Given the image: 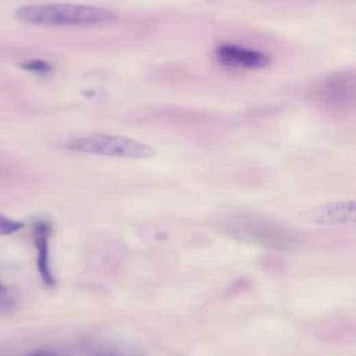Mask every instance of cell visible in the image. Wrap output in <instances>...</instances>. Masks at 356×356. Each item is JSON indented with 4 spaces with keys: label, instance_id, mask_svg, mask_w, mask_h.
Here are the masks:
<instances>
[{
    "label": "cell",
    "instance_id": "cell-4",
    "mask_svg": "<svg viewBox=\"0 0 356 356\" xmlns=\"http://www.w3.org/2000/svg\"><path fill=\"white\" fill-rule=\"evenodd\" d=\"M307 218L316 225L325 226H344L353 225L355 221V202L337 201L320 205L307 213Z\"/></svg>",
    "mask_w": 356,
    "mask_h": 356
},
{
    "label": "cell",
    "instance_id": "cell-8",
    "mask_svg": "<svg viewBox=\"0 0 356 356\" xmlns=\"http://www.w3.org/2000/svg\"><path fill=\"white\" fill-rule=\"evenodd\" d=\"M2 291H3V287H2V285H0V294H2Z\"/></svg>",
    "mask_w": 356,
    "mask_h": 356
},
{
    "label": "cell",
    "instance_id": "cell-2",
    "mask_svg": "<svg viewBox=\"0 0 356 356\" xmlns=\"http://www.w3.org/2000/svg\"><path fill=\"white\" fill-rule=\"evenodd\" d=\"M62 147L71 152L129 160L151 159L156 155L155 149L148 144L127 137L112 136V134H91V136L73 138L66 141Z\"/></svg>",
    "mask_w": 356,
    "mask_h": 356
},
{
    "label": "cell",
    "instance_id": "cell-6",
    "mask_svg": "<svg viewBox=\"0 0 356 356\" xmlns=\"http://www.w3.org/2000/svg\"><path fill=\"white\" fill-rule=\"evenodd\" d=\"M23 227L24 225L21 221H16L5 216H0V236H10L13 233L20 231Z\"/></svg>",
    "mask_w": 356,
    "mask_h": 356
},
{
    "label": "cell",
    "instance_id": "cell-5",
    "mask_svg": "<svg viewBox=\"0 0 356 356\" xmlns=\"http://www.w3.org/2000/svg\"><path fill=\"white\" fill-rule=\"evenodd\" d=\"M49 225L48 222H38L35 230V242L38 249V270L44 284L53 285L55 279L49 263Z\"/></svg>",
    "mask_w": 356,
    "mask_h": 356
},
{
    "label": "cell",
    "instance_id": "cell-3",
    "mask_svg": "<svg viewBox=\"0 0 356 356\" xmlns=\"http://www.w3.org/2000/svg\"><path fill=\"white\" fill-rule=\"evenodd\" d=\"M216 56L218 62L229 67H238V68H251V70H259L269 66L270 59L267 55L259 52L246 49L238 44H220L216 49Z\"/></svg>",
    "mask_w": 356,
    "mask_h": 356
},
{
    "label": "cell",
    "instance_id": "cell-7",
    "mask_svg": "<svg viewBox=\"0 0 356 356\" xmlns=\"http://www.w3.org/2000/svg\"><path fill=\"white\" fill-rule=\"evenodd\" d=\"M21 67L28 71H34V73H39V74L49 73L52 70V66L43 60H28V62L23 63Z\"/></svg>",
    "mask_w": 356,
    "mask_h": 356
},
{
    "label": "cell",
    "instance_id": "cell-1",
    "mask_svg": "<svg viewBox=\"0 0 356 356\" xmlns=\"http://www.w3.org/2000/svg\"><path fill=\"white\" fill-rule=\"evenodd\" d=\"M16 18L29 25L40 27H98L116 21L117 14L113 10L86 5L71 3H47L31 5L18 9Z\"/></svg>",
    "mask_w": 356,
    "mask_h": 356
}]
</instances>
